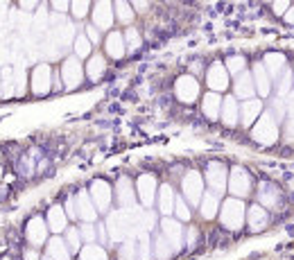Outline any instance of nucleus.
<instances>
[{
    "label": "nucleus",
    "mask_w": 294,
    "mask_h": 260,
    "mask_svg": "<svg viewBox=\"0 0 294 260\" xmlns=\"http://www.w3.org/2000/svg\"><path fill=\"white\" fill-rule=\"evenodd\" d=\"M174 95L176 100H181L183 104H192L199 98V82L195 79V75H181L174 84Z\"/></svg>",
    "instance_id": "obj_7"
},
{
    "label": "nucleus",
    "mask_w": 294,
    "mask_h": 260,
    "mask_svg": "<svg viewBox=\"0 0 294 260\" xmlns=\"http://www.w3.org/2000/svg\"><path fill=\"white\" fill-rule=\"evenodd\" d=\"M220 118H222V123H224L226 127H235V125H238V120H240V107H238L235 98H224Z\"/></svg>",
    "instance_id": "obj_25"
},
{
    "label": "nucleus",
    "mask_w": 294,
    "mask_h": 260,
    "mask_svg": "<svg viewBox=\"0 0 294 260\" xmlns=\"http://www.w3.org/2000/svg\"><path fill=\"white\" fill-rule=\"evenodd\" d=\"M290 89H292V75L285 70V73L279 77V82H276V91H279V98L283 100L285 95L290 93Z\"/></svg>",
    "instance_id": "obj_44"
},
{
    "label": "nucleus",
    "mask_w": 294,
    "mask_h": 260,
    "mask_svg": "<svg viewBox=\"0 0 294 260\" xmlns=\"http://www.w3.org/2000/svg\"><path fill=\"white\" fill-rule=\"evenodd\" d=\"M48 222L43 220V217H32V220L27 222V226H25V238H27V242L32 247H41L48 242Z\"/></svg>",
    "instance_id": "obj_13"
},
{
    "label": "nucleus",
    "mask_w": 294,
    "mask_h": 260,
    "mask_svg": "<svg viewBox=\"0 0 294 260\" xmlns=\"http://www.w3.org/2000/svg\"><path fill=\"white\" fill-rule=\"evenodd\" d=\"M41 260H52V258H50V256H48V254H45V256H43V258H41Z\"/></svg>",
    "instance_id": "obj_59"
},
{
    "label": "nucleus",
    "mask_w": 294,
    "mask_h": 260,
    "mask_svg": "<svg viewBox=\"0 0 294 260\" xmlns=\"http://www.w3.org/2000/svg\"><path fill=\"white\" fill-rule=\"evenodd\" d=\"M181 190H183V197L188 199V204L199 206L201 197H204V179H201L199 172H188L181 181Z\"/></svg>",
    "instance_id": "obj_6"
},
{
    "label": "nucleus",
    "mask_w": 294,
    "mask_h": 260,
    "mask_svg": "<svg viewBox=\"0 0 294 260\" xmlns=\"http://www.w3.org/2000/svg\"><path fill=\"white\" fill-rule=\"evenodd\" d=\"M0 79H2V98H14L16 95V86H14V70L9 66L0 70Z\"/></svg>",
    "instance_id": "obj_35"
},
{
    "label": "nucleus",
    "mask_w": 294,
    "mask_h": 260,
    "mask_svg": "<svg viewBox=\"0 0 294 260\" xmlns=\"http://www.w3.org/2000/svg\"><path fill=\"white\" fill-rule=\"evenodd\" d=\"M52 68L50 64H36L32 70V93L34 95H48L52 91Z\"/></svg>",
    "instance_id": "obj_9"
},
{
    "label": "nucleus",
    "mask_w": 294,
    "mask_h": 260,
    "mask_svg": "<svg viewBox=\"0 0 294 260\" xmlns=\"http://www.w3.org/2000/svg\"><path fill=\"white\" fill-rule=\"evenodd\" d=\"M152 251H154V258H156V260H167L172 254H174V249H172V245L165 240V238H163V233H158V236L154 238Z\"/></svg>",
    "instance_id": "obj_34"
},
{
    "label": "nucleus",
    "mask_w": 294,
    "mask_h": 260,
    "mask_svg": "<svg viewBox=\"0 0 294 260\" xmlns=\"http://www.w3.org/2000/svg\"><path fill=\"white\" fill-rule=\"evenodd\" d=\"M285 20L294 25V7H292V9H288V11H285Z\"/></svg>",
    "instance_id": "obj_55"
},
{
    "label": "nucleus",
    "mask_w": 294,
    "mask_h": 260,
    "mask_svg": "<svg viewBox=\"0 0 294 260\" xmlns=\"http://www.w3.org/2000/svg\"><path fill=\"white\" fill-rule=\"evenodd\" d=\"M258 201H260V206L263 208L279 211L281 204H283V190L272 181H263L258 188Z\"/></svg>",
    "instance_id": "obj_12"
},
{
    "label": "nucleus",
    "mask_w": 294,
    "mask_h": 260,
    "mask_svg": "<svg viewBox=\"0 0 294 260\" xmlns=\"http://www.w3.org/2000/svg\"><path fill=\"white\" fill-rule=\"evenodd\" d=\"M88 7H91V2H86V0H79V2H70V11H73L75 18H84V16L88 14Z\"/></svg>",
    "instance_id": "obj_46"
},
{
    "label": "nucleus",
    "mask_w": 294,
    "mask_h": 260,
    "mask_svg": "<svg viewBox=\"0 0 294 260\" xmlns=\"http://www.w3.org/2000/svg\"><path fill=\"white\" fill-rule=\"evenodd\" d=\"M86 36L91 43H100V30L95 27V25H88L86 27Z\"/></svg>",
    "instance_id": "obj_49"
},
{
    "label": "nucleus",
    "mask_w": 294,
    "mask_h": 260,
    "mask_svg": "<svg viewBox=\"0 0 294 260\" xmlns=\"http://www.w3.org/2000/svg\"><path fill=\"white\" fill-rule=\"evenodd\" d=\"M136 211H123V208H118V211H111L107 217V231H109V240L113 242H127L132 238L138 236V229H136Z\"/></svg>",
    "instance_id": "obj_1"
},
{
    "label": "nucleus",
    "mask_w": 294,
    "mask_h": 260,
    "mask_svg": "<svg viewBox=\"0 0 294 260\" xmlns=\"http://www.w3.org/2000/svg\"><path fill=\"white\" fill-rule=\"evenodd\" d=\"M98 226V240L102 242V245H107L109 242V231H107V224H95Z\"/></svg>",
    "instance_id": "obj_51"
},
{
    "label": "nucleus",
    "mask_w": 294,
    "mask_h": 260,
    "mask_svg": "<svg viewBox=\"0 0 294 260\" xmlns=\"http://www.w3.org/2000/svg\"><path fill=\"white\" fill-rule=\"evenodd\" d=\"M104 48H107V54L111 59H123L125 54H127L125 34H120V32H109L107 41H104Z\"/></svg>",
    "instance_id": "obj_20"
},
{
    "label": "nucleus",
    "mask_w": 294,
    "mask_h": 260,
    "mask_svg": "<svg viewBox=\"0 0 294 260\" xmlns=\"http://www.w3.org/2000/svg\"><path fill=\"white\" fill-rule=\"evenodd\" d=\"M14 86H16V95L25 93V86H27V70H25L23 61L14 68Z\"/></svg>",
    "instance_id": "obj_38"
},
{
    "label": "nucleus",
    "mask_w": 294,
    "mask_h": 260,
    "mask_svg": "<svg viewBox=\"0 0 294 260\" xmlns=\"http://www.w3.org/2000/svg\"><path fill=\"white\" fill-rule=\"evenodd\" d=\"M45 222H48V229L52 231L54 236H59V233H64V231L68 229V215H66V211L61 206H52V208H50Z\"/></svg>",
    "instance_id": "obj_22"
},
{
    "label": "nucleus",
    "mask_w": 294,
    "mask_h": 260,
    "mask_svg": "<svg viewBox=\"0 0 294 260\" xmlns=\"http://www.w3.org/2000/svg\"><path fill=\"white\" fill-rule=\"evenodd\" d=\"M113 5L111 2H95L93 5V25L98 30H109L113 25Z\"/></svg>",
    "instance_id": "obj_18"
},
{
    "label": "nucleus",
    "mask_w": 294,
    "mask_h": 260,
    "mask_svg": "<svg viewBox=\"0 0 294 260\" xmlns=\"http://www.w3.org/2000/svg\"><path fill=\"white\" fill-rule=\"evenodd\" d=\"M136 251H138V260H152V240H149V233L141 231L136 236Z\"/></svg>",
    "instance_id": "obj_33"
},
{
    "label": "nucleus",
    "mask_w": 294,
    "mask_h": 260,
    "mask_svg": "<svg viewBox=\"0 0 294 260\" xmlns=\"http://www.w3.org/2000/svg\"><path fill=\"white\" fill-rule=\"evenodd\" d=\"M79 260H109V256L100 245H84L79 251Z\"/></svg>",
    "instance_id": "obj_37"
},
{
    "label": "nucleus",
    "mask_w": 294,
    "mask_h": 260,
    "mask_svg": "<svg viewBox=\"0 0 294 260\" xmlns=\"http://www.w3.org/2000/svg\"><path fill=\"white\" fill-rule=\"evenodd\" d=\"M75 206H77V220L93 224L95 217H98V208H95L93 199H91V195L86 190H79L75 195Z\"/></svg>",
    "instance_id": "obj_17"
},
{
    "label": "nucleus",
    "mask_w": 294,
    "mask_h": 260,
    "mask_svg": "<svg viewBox=\"0 0 294 260\" xmlns=\"http://www.w3.org/2000/svg\"><path fill=\"white\" fill-rule=\"evenodd\" d=\"M206 183L211 186V192L215 195H222L226 190V183H229V172H226V165L220 161H211L206 165Z\"/></svg>",
    "instance_id": "obj_5"
},
{
    "label": "nucleus",
    "mask_w": 294,
    "mask_h": 260,
    "mask_svg": "<svg viewBox=\"0 0 294 260\" xmlns=\"http://www.w3.org/2000/svg\"><path fill=\"white\" fill-rule=\"evenodd\" d=\"M174 204H176V195L172 190V186H161L158 188V211L165 217H170L174 213Z\"/></svg>",
    "instance_id": "obj_29"
},
{
    "label": "nucleus",
    "mask_w": 294,
    "mask_h": 260,
    "mask_svg": "<svg viewBox=\"0 0 294 260\" xmlns=\"http://www.w3.org/2000/svg\"><path fill=\"white\" fill-rule=\"evenodd\" d=\"M254 84H256V91H258L263 98H267V95L272 93V77H270V73L265 70L263 64H256V68H254Z\"/></svg>",
    "instance_id": "obj_30"
},
{
    "label": "nucleus",
    "mask_w": 294,
    "mask_h": 260,
    "mask_svg": "<svg viewBox=\"0 0 294 260\" xmlns=\"http://www.w3.org/2000/svg\"><path fill=\"white\" fill-rule=\"evenodd\" d=\"M116 201L123 211H134L136 208V190L129 177H120L116 181Z\"/></svg>",
    "instance_id": "obj_11"
},
{
    "label": "nucleus",
    "mask_w": 294,
    "mask_h": 260,
    "mask_svg": "<svg viewBox=\"0 0 294 260\" xmlns=\"http://www.w3.org/2000/svg\"><path fill=\"white\" fill-rule=\"evenodd\" d=\"M161 233L163 238H165L167 242L172 245V249L179 251L183 245V226L179 220H174V217H163L161 220Z\"/></svg>",
    "instance_id": "obj_16"
},
{
    "label": "nucleus",
    "mask_w": 294,
    "mask_h": 260,
    "mask_svg": "<svg viewBox=\"0 0 294 260\" xmlns=\"http://www.w3.org/2000/svg\"><path fill=\"white\" fill-rule=\"evenodd\" d=\"M45 254H48L52 260H70V251H68V247H66V240L64 238H59V236H54L48 240Z\"/></svg>",
    "instance_id": "obj_28"
},
{
    "label": "nucleus",
    "mask_w": 294,
    "mask_h": 260,
    "mask_svg": "<svg viewBox=\"0 0 294 260\" xmlns=\"http://www.w3.org/2000/svg\"><path fill=\"white\" fill-rule=\"evenodd\" d=\"M0 98H2V79H0Z\"/></svg>",
    "instance_id": "obj_58"
},
{
    "label": "nucleus",
    "mask_w": 294,
    "mask_h": 260,
    "mask_svg": "<svg viewBox=\"0 0 294 260\" xmlns=\"http://www.w3.org/2000/svg\"><path fill=\"white\" fill-rule=\"evenodd\" d=\"M245 204H242L240 199H235V197H231V199H226L224 204H222L220 208V220H222V226H226L229 231H235L240 229L242 224H245Z\"/></svg>",
    "instance_id": "obj_2"
},
{
    "label": "nucleus",
    "mask_w": 294,
    "mask_h": 260,
    "mask_svg": "<svg viewBox=\"0 0 294 260\" xmlns=\"http://www.w3.org/2000/svg\"><path fill=\"white\" fill-rule=\"evenodd\" d=\"M0 181H2V167H0Z\"/></svg>",
    "instance_id": "obj_60"
},
{
    "label": "nucleus",
    "mask_w": 294,
    "mask_h": 260,
    "mask_svg": "<svg viewBox=\"0 0 294 260\" xmlns=\"http://www.w3.org/2000/svg\"><path fill=\"white\" fill-rule=\"evenodd\" d=\"M195 245H197V229H195V226H190V229H188V233H186V247H188V249H192Z\"/></svg>",
    "instance_id": "obj_50"
},
{
    "label": "nucleus",
    "mask_w": 294,
    "mask_h": 260,
    "mask_svg": "<svg viewBox=\"0 0 294 260\" xmlns=\"http://www.w3.org/2000/svg\"><path fill=\"white\" fill-rule=\"evenodd\" d=\"M79 236H82V240L86 242V245H93V242L98 240V226L84 222V224L79 226Z\"/></svg>",
    "instance_id": "obj_42"
},
{
    "label": "nucleus",
    "mask_w": 294,
    "mask_h": 260,
    "mask_svg": "<svg viewBox=\"0 0 294 260\" xmlns=\"http://www.w3.org/2000/svg\"><path fill=\"white\" fill-rule=\"evenodd\" d=\"M61 79H64V89L66 91H73L82 84L84 68H82V64H79L77 57H68V59H64V64H61Z\"/></svg>",
    "instance_id": "obj_8"
},
{
    "label": "nucleus",
    "mask_w": 294,
    "mask_h": 260,
    "mask_svg": "<svg viewBox=\"0 0 294 260\" xmlns=\"http://www.w3.org/2000/svg\"><path fill=\"white\" fill-rule=\"evenodd\" d=\"M156 179L152 174H141L136 181V195L145 208H152L154 199H156Z\"/></svg>",
    "instance_id": "obj_15"
},
{
    "label": "nucleus",
    "mask_w": 294,
    "mask_h": 260,
    "mask_svg": "<svg viewBox=\"0 0 294 260\" xmlns=\"http://www.w3.org/2000/svg\"><path fill=\"white\" fill-rule=\"evenodd\" d=\"M23 258H25V260H41L39 254H36V249H27V251L23 254Z\"/></svg>",
    "instance_id": "obj_53"
},
{
    "label": "nucleus",
    "mask_w": 294,
    "mask_h": 260,
    "mask_svg": "<svg viewBox=\"0 0 294 260\" xmlns=\"http://www.w3.org/2000/svg\"><path fill=\"white\" fill-rule=\"evenodd\" d=\"M206 84L211 93H220V91L229 89V70H226L224 64H211V68L206 70Z\"/></svg>",
    "instance_id": "obj_14"
},
{
    "label": "nucleus",
    "mask_w": 294,
    "mask_h": 260,
    "mask_svg": "<svg viewBox=\"0 0 294 260\" xmlns=\"http://www.w3.org/2000/svg\"><path fill=\"white\" fill-rule=\"evenodd\" d=\"M285 9H290L288 2H274V11H276V14H283Z\"/></svg>",
    "instance_id": "obj_54"
},
{
    "label": "nucleus",
    "mask_w": 294,
    "mask_h": 260,
    "mask_svg": "<svg viewBox=\"0 0 294 260\" xmlns=\"http://www.w3.org/2000/svg\"><path fill=\"white\" fill-rule=\"evenodd\" d=\"M125 43H127V50H129V52H136V50L143 45L141 32H138L136 27H129V30L125 32Z\"/></svg>",
    "instance_id": "obj_41"
},
{
    "label": "nucleus",
    "mask_w": 294,
    "mask_h": 260,
    "mask_svg": "<svg viewBox=\"0 0 294 260\" xmlns=\"http://www.w3.org/2000/svg\"><path fill=\"white\" fill-rule=\"evenodd\" d=\"M174 215L179 222H188L190 220V208H188V201L176 197V204H174Z\"/></svg>",
    "instance_id": "obj_45"
},
{
    "label": "nucleus",
    "mask_w": 294,
    "mask_h": 260,
    "mask_svg": "<svg viewBox=\"0 0 294 260\" xmlns=\"http://www.w3.org/2000/svg\"><path fill=\"white\" fill-rule=\"evenodd\" d=\"M66 247H68L70 254H79L82 251V236H79V226H68L66 229Z\"/></svg>",
    "instance_id": "obj_36"
},
{
    "label": "nucleus",
    "mask_w": 294,
    "mask_h": 260,
    "mask_svg": "<svg viewBox=\"0 0 294 260\" xmlns=\"http://www.w3.org/2000/svg\"><path fill=\"white\" fill-rule=\"evenodd\" d=\"M220 195H215V192H204V197H201V204H199V213L204 220H213V217L220 213Z\"/></svg>",
    "instance_id": "obj_24"
},
{
    "label": "nucleus",
    "mask_w": 294,
    "mask_h": 260,
    "mask_svg": "<svg viewBox=\"0 0 294 260\" xmlns=\"http://www.w3.org/2000/svg\"><path fill=\"white\" fill-rule=\"evenodd\" d=\"M247 224H249V229L254 231V233L263 231L265 226L270 224V215H267V208H263L260 204H254V206H249V211H247Z\"/></svg>",
    "instance_id": "obj_21"
},
{
    "label": "nucleus",
    "mask_w": 294,
    "mask_h": 260,
    "mask_svg": "<svg viewBox=\"0 0 294 260\" xmlns=\"http://www.w3.org/2000/svg\"><path fill=\"white\" fill-rule=\"evenodd\" d=\"M251 138H254L256 142H260V145H272V142H276V138H279V123H276V118L270 111L265 113V116H260L258 123L254 125Z\"/></svg>",
    "instance_id": "obj_3"
},
{
    "label": "nucleus",
    "mask_w": 294,
    "mask_h": 260,
    "mask_svg": "<svg viewBox=\"0 0 294 260\" xmlns=\"http://www.w3.org/2000/svg\"><path fill=\"white\" fill-rule=\"evenodd\" d=\"M20 7H23V9H25V7H27V11H29V9H32V7H36V2H20Z\"/></svg>",
    "instance_id": "obj_57"
},
{
    "label": "nucleus",
    "mask_w": 294,
    "mask_h": 260,
    "mask_svg": "<svg viewBox=\"0 0 294 260\" xmlns=\"http://www.w3.org/2000/svg\"><path fill=\"white\" fill-rule=\"evenodd\" d=\"M66 215H68V220H77V206H75V197H68V199H66Z\"/></svg>",
    "instance_id": "obj_48"
},
{
    "label": "nucleus",
    "mask_w": 294,
    "mask_h": 260,
    "mask_svg": "<svg viewBox=\"0 0 294 260\" xmlns=\"http://www.w3.org/2000/svg\"><path fill=\"white\" fill-rule=\"evenodd\" d=\"M229 192L240 199V197H247L251 192V177L245 167H233L229 174Z\"/></svg>",
    "instance_id": "obj_10"
},
{
    "label": "nucleus",
    "mask_w": 294,
    "mask_h": 260,
    "mask_svg": "<svg viewBox=\"0 0 294 260\" xmlns=\"http://www.w3.org/2000/svg\"><path fill=\"white\" fill-rule=\"evenodd\" d=\"M73 50H75V57H77L79 61L82 59H91L93 57V43L88 41L86 34H75V41H73Z\"/></svg>",
    "instance_id": "obj_31"
},
{
    "label": "nucleus",
    "mask_w": 294,
    "mask_h": 260,
    "mask_svg": "<svg viewBox=\"0 0 294 260\" xmlns=\"http://www.w3.org/2000/svg\"><path fill=\"white\" fill-rule=\"evenodd\" d=\"M245 57L242 54H233V57H229L226 59V70L229 73H233V75H240V73H245Z\"/></svg>",
    "instance_id": "obj_43"
},
{
    "label": "nucleus",
    "mask_w": 294,
    "mask_h": 260,
    "mask_svg": "<svg viewBox=\"0 0 294 260\" xmlns=\"http://www.w3.org/2000/svg\"><path fill=\"white\" fill-rule=\"evenodd\" d=\"M104 70H107V61H104L102 54H93L91 59H88L86 64V75L91 82H98L100 77L104 75Z\"/></svg>",
    "instance_id": "obj_32"
},
{
    "label": "nucleus",
    "mask_w": 294,
    "mask_h": 260,
    "mask_svg": "<svg viewBox=\"0 0 294 260\" xmlns=\"http://www.w3.org/2000/svg\"><path fill=\"white\" fill-rule=\"evenodd\" d=\"M50 5H52L54 11H59V14H64V11L70 9V2H59V0H57V2H50Z\"/></svg>",
    "instance_id": "obj_52"
},
{
    "label": "nucleus",
    "mask_w": 294,
    "mask_h": 260,
    "mask_svg": "<svg viewBox=\"0 0 294 260\" xmlns=\"http://www.w3.org/2000/svg\"><path fill=\"white\" fill-rule=\"evenodd\" d=\"M118 260H138V251H136V238L123 242L118 249Z\"/></svg>",
    "instance_id": "obj_39"
},
{
    "label": "nucleus",
    "mask_w": 294,
    "mask_h": 260,
    "mask_svg": "<svg viewBox=\"0 0 294 260\" xmlns=\"http://www.w3.org/2000/svg\"><path fill=\"white\" fill-rule=\"evenodd\" d=\"M222 102H224V100H222L217 93H206L204 100H201V111H204L206 118H208V120H217V118H220Z\"/></svg>",
    "instance_id": "obj_26"
},
{
    "label": "nucleus",
    "mask_w": 294,
    "mask_h": 260,
    "mask_svg": "<svg viewBox=\"0 0 294 260\" xmlns=\"http://www.w3.org/2000/svg\"><path fill=\"white\" fill-rule=\"evenodd\" d=\"M88 195H91V199H93L98 213H109L111 201H113V190H111V186H109V181L95 179V181L91 183V188H88Z\"/></svg>",
    "instance_id": "obj_4"
},
{
    "label": "nucleus",
    "mask_w": 294,
    "mask_h": 260,
    "mask_svg": "<svg viewBox=\"0 0 294 260\" xmlns=\"http://www.w3.org/2000/svg\"><path fill=\"white\" fill-rule=\"evenodd\" d=\"M270 113L276 118V123H281L283 120V116H285V102L281 98H276L274 102H272V107H270Z\"/></svg>",
    "instance_id": "obj_47"
},
{
    "label": "nucleus",
    "mask_w": 294,
    "mask_h": 260,
    "mask_svg": "<svg viewBox=\"0 0 294 260\" xmlns=\"http://www.w3.org/2000/svg\"><path fill=\"white\" fill-rule=\"evenodd\" d=\"M113 11H116V18L120 20V23H132L134 20V7L129 5V2H116L113 5Z\"/></svg>",
    "instance_id": "obj_40"
},
{
    "label": "nucleus",
    "mask_w": 294,
    "mask_h": 260,
    "mask_svg": "<svg viewBox=\"0 0 294 260\" xmlns=\"http://www.w3.org/2000/svg\"><path fill=\"white\" fill-rule=\"evenodd\" d=\"M132 7H136L138 11H145V7H147V2H134Z\"/></svg>",
    "instance_id": "obj_56"
},
{
    "label": "nucleus",
    "mask_w": 294,
    "mask_h": 260,
    "mask_svg": "<svg viewBox=\"0 0 294 260\" xmlns=\"http://www.w3.org/2000/svg\"><path fill=\"white\" fill-rule=\"evenodd\" d=\"M233 89H235V95L238 98H242L247 102V100H254V93H256V84H254V75L251 73H240L238 77H235L233 82Z\"/></svg>",
    "instance_id": "obj_19"
},
{
    "label": "nucleus",
    "mask_w": 294,
    "mask_h": 260,
    "mask_svg": "<svg viewBox=\"0 0 294 260\" xmlns=\"http://www.w3.org/2000/svg\"><path fill=\"white\" fill-rule=\"evenodd\" d=\"M263 66H265V70L270 73V77L279 79L281 75L285 73V54L267 52V54H265V59H263Z\"/></svg>",
    "instance_id": "obj_27"
},
{
    "label": "nucleus",
    "mask_w": 294,
    "mask_h": 260,
    "mask_svg": "<svg viewBox=\"0 0 294 260\" xmlns=\"http://www.w3.org/2000/svg\"><path fill=\"white\" fill-rule=\"evenodd\" d=\"M260 111H263V102H260V100H247V102H242L240 123L245 125V127H251V125L260 118Z\"/></svg>",
    "instance_id": "obj_23"
}]
</instances>
